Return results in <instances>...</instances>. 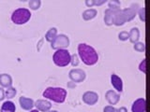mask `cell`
Instances as JSON below:
<instances>
[{"label": "cell", "instance_id": "cell-1", "mask_svg": "<svg viewBox=\"0 0 150 112\" xmlns=\"http://www.w3.org/2000/svg\"><path fill=\"white\" fill-rule=\"evenodd\" d=\"M78 56L86 65H94L98 61V54L97 50L86 43H80L78 45Z\"/></svg>", "mask_w": 150, "mask_h": 112}, {"label": "cell", "instance_id": "cell-2", "mask_svg": "<svg viewBox=\"0 0 150 112\" xmlns=\"http://www.w3.org/2000/svg\"><path fill=\"white\" fill-rule=\"evenodd\" d=\"M42 96L49 101L61 104L64 103L67 98V91L61 87H48L42 92Z\"/></svg>", "mask_w": 150, "mask_h": 112}, {"label": "cell", "instance_id": "cell-3", "mask_svg": "<svg viewBox=\"0 0 150 112\" xmlns=\"http://www.w3.org/2000/svg\"><path fill=\"white\" fill-rule=\"evenodd\" d=\"M31 18V12L28 8H20L15 9L11 14V21L17 25H23L26 23Z\"/></svg>", "mask_w": 150, "mask_h": 112}, {"label": "cell", "instance_id": "cell-4", "mask_svg": "<svg viewBox=\"0 0 150 112\" xmlns=\"http://www.w3.org/2000/svg\"><path fill=\"white\" fill-rule=\"evenodd\" d=\"M70 57H71V54L67 49L57 50L53 55V61L55 65L64 67L70 64Z\"/></svg>", "mask_w": 150, "mask_h": 112}, {"label": "cell", "instance_id": "cell-5", "mask_svg": "<svg viewBox=\"0 0 150 112\" xmlns=\"http://www.w3.org/2000/svg\"><path fill=\"white\" fill-rule=\"evenodd\" d=\"M69 46V38L68 36H66L64 34L57 35L54 40L51 43V47L55 50H64L66 48H68Z\"/></svg>", "mask_w": 150, "mask_h": 112}, {"label": "cell", "instance_id": "cell-6", "mask_svg": "<svg viewBox=\"0 0 150 112\" xmlns=\"http://www.w3.org/2000/svg\"><path fill=\"white\" fill-rule=\"evenodd\" d=\"M69 77L72 82L80 83V82H83L84 79H86V72H84L83 70L79 69V68H74V69H71L69 71Z\"/></svg>", "mask_w": 150, "mask_h": 112}, {"label": "cell", "instance_id": "cell-7", "mask_svg": "<svg viewBox=\"0 0 150 112\" xmlns=\"http://www.w3.org/2000/svg\"><path fill=\"white\" fill-rule=\"evenodd\" d=\"M83 101L88 106H94L96 105L98 101V94L95 92L87 91L83 94Z\"/></svg>", "mask_w": 150, "mask_h": 112}, {"label": "cell", "instance_id": "cell-8", "mask_svg": "<svg viewBox=\"0 0 150 112\" xmlns=\"http://www.w3.org/2000/svg\"><path fill=\"white\" fill-rule=\"evenodd\" d=\"M131 111L132 112H145L146 111V101L144 98H138L133 102L131 106Z\"/></svg>", "mask_w": 150, "mask_h": 112}, {"label": "cell", "instance_id": "cell-9", "mask_svg": "<svg viewBox=\"0 0 150 112\" xmlns=\"http://www.w3.org/2000/svg\"><path fill=\"white\" fill-rule=\"evenodd\" d=\"M19 104H20L21 108H23V110H28V111L32 110L33 107L35 106L34 100L25 96H21L19 98Z\"/></svg>", "mask_w": 150, "mask_h": 112}, {"label": "cell", "instance_id": "cell-10", "mask_svg": "<svg viewBox=\"0 0 150 112\" xmlns=\"http://www.w3.org/2000/svg\"><path fill=\"white\" fill-rule=\"evenodd\" d=\"M105 99L109 103L110 106L116 105L120 100V94L114 90H109L105 93Z\"/></svg>", "mask_w": 150, "mask_h": 112}, {"label": "cell", "instance_id": "cell-11", "mask_svg": "<svg viewBox=\"0 0 150 112\" xmlns=\"http://www.w3.org/2000/svg\"><path fill=\"white\" fill-rule=\"evenodd\" d=\"M37 109L41 112H47L52 108V103L47 99H39L35 102Z\"/></svg>", "mask_w": 150, "mask_h": 112}, {"label": "cell", "instance_id": "cell-12", "mask_svg": "<svg viewBox=\"0 0 150 112\" xmlns=\"http://www.w3.org/2000/svg\"><path fill=\"white\" fill-rule=\"evenodd\" d=\"M111 83L112 87L115 88V90H116L118 92H123V80L120 77H118L115 74H112L111 76Z\"/></svg>", "mask_w": 150, "mask_h": 112}, {"label": "cell", "instance_id": "cell-13", "mask_svg": "<svg viewBox=\"0 0 150 112\" xmlns=\"http://www.w3.org/2000/svg\"><path fill=\"white\" fill-rule=\"evenodd\" d=\"M126 22V18L123 14L122 9L115 11V15H114V21H112V24H115L116 26H121L123 25Z\"/></svg>", "mask_w": 150, "mask_h": 112}, {"label": "cell", "instance_id": "cell-14", "mask_svg": "<svg viewBox=\"0 0 150 112\" xmlns=\"http://www.w3.org/2000/svg\"><path fill=\"white\" fill-rule=\"evenodd\" d=\"M12 78L11 75L8 74H1L0 75V86L2 88H9L12 86Z\"/></svg>", "mask_w": 150, "mask_h": 112}, {"label": "cell", "instance_id": "cell-15", "mask_svg": "<svg viewBox=\"0 0 150 112\" xmlns=\"http://www.w3.org/2000/svg\"><path fill=\"white\" fill-rule=\"evenodd\" d=\"M140 38V30L137 27H133L131 28L130 31L129 32V40L131 43H136V42L139 41Z\"/></svg>", "mask_w": 150, "mask_h": 112}, {"label": "cell", "instance_id": "cell-16", "mask_svg": "<svg viewBox=\"0 0 150 112\" xmlns=\"http://www.w3.org/2000/svg\"><path fill=\"white\" fill-rule=\"evenodd\" d=\"M16 111V106L15 104L11 101H6L3 103L0 108V112H15Z\"/></svg>", "mask_w": 150, "mask_h": 112}, {"label": "cell", "instance_id": "cell-17", "mask_svg": "<svg viewBox=\"0 0 150 112\" xmlns=\"http://www.w3.org/2000/svg\"><path fill=\"white\" fill-rule=\"evenodd\" d=\"M115 11L116 10H112L110 8H107L104 11V22L108 26L112 25V21H114V15Z\"/></svg>", "mask_w": 150, "mask_h": 112}, {"label": "cell", "instance_id": "cell-18", "mask_svg": "<svg viewBox=\"0 0 150 112\" xmlns=\"http://www.w3.org/2000/svg\"><path fill=\"white\" fill-rule=\"evenodd\" d=\"M98 14L97 9L95 8H88L86 10H84L82 14V17L84 21H90L92 19H94Z\"/></svg>", "mask_w": 150, "mask_h": 112}, {"label": "cell", "instance_id": "cell-19", "mask_svg": "<svg viewBox=\"0 0 150 112\" xmlns=\"http://www.w3.org/2000/svg\"><path fill=\"white\" fill-rule=\"evenodd\" d=\"M57 35H58L57 29H56L55 27H52L48 31H47V33L45 34V39L48 42H50V43H52V42L54 40L55 37L57 36Z\"/></svg>", "mask_w": 150, "mask_h": 112}, {"label": "cell", "instance_id": "cell-20", "mask_svg": "<svg viewBox=\"0 0 150 112\" xmlns=\"http://www.w3.org/2000/svg\"><path fill=\"white\" fill-rule=\"evenodd\" d=\"M16 93H17L16 89L13 88L12 86L7 88L6 90H5V98H7V99H12V98L15 97Z\"/></svg>", "mask_w": 150, "mask_h": 112}, {"label": "cell", "instance_id": "cell-21", "mask_svg": "<svg viewBox=\"0 0 150 112\" xmlns=\"http://www.w3.org/2000/svg\"><path fill=\"white\" fill-rule=\"evenodd\" d=\"M121 8V3L118 0H111L108 2V8L112 9V10H119Z\"/></svg>", "mask_w": 150, "mask_h": 112}, {"label": "cell", "instance_id": "cell-22", "mask_svg": "<svg viewBox=\"0 0 150 112\" xmlns=\"http://www.w3.org/2000/svg\"><path fill=\"white\" fill-rule=\"evenodd\" d=\"M29 5V8L32 10H37V9H39L41 6V1L40 0H31L28 3Z\"/></svg>", "mask_w": 150, "mask_h": 112}, {"label": "cell", "instance_id": "cell-23", "mask_svg": "<svg viewBox=\"0 0 150 112\" xmlns=\"http://www.w3.org/2000/svg\"><path fill=\"white\" fill-rule=\"evenodd\" d=\"M133 49L136 50V51H139V52H144L145 50V44L144 42H136L134 43V46H133Z\"/></svg>", "mask_w": 150, "mask_h": 112}, {"label": "cell", "instance_id": "cell-24", "mask_svg": "<svg viewBox=\"0 0 150 112\" xmlns=\"http://www.w3.org/2000/svg\"><path fill=\"white\" fill-rule=\"evenodd\" d=\"M79 63H80V58H79L78 54H76V53L72 54L71 57H70V64H71L72 66H77Z\"/></svg>", "mask_w": 150, "mask_h": 112}, {"label": "cell", "instance_id": "cell-25", "mask_svg": "<svg viewBox=\"0 0 150 112\" xmlns=\"http://www.w3.org/2000/svg\"><path fill=\"white\" fill-rule=\"evenodd\" d=\"M118 38L121 41H126L129 39V32L128 31H122L118 34Z\"/></svg>", "mask_w": 150, "mask_h": 112}, {"label": "cell", "instance_id": "cell-26", "mask_svg": "<svg viewBox=\"0 0 150 112\" xmlns=\"http://www.w3.org/2000/svg\"><path fill=\"white\" fill-rule=\"evenodd\" d=\"M137 13L139 15L140 20L142 22H145V9H144V8H140Z\"/></svg>", "mask_w": 150, "mask_h": 112}, {"label": "cell", "instance_id": "cell-27", "mask_svg": "<svg viewBox=\"0 0 150 112\" xmlns=\"http://www.w3.org/2000/svg\"><path fill=\"white\" fill-rule=\"evenodd\" d=\"M139 70L141 72L143 73H146V61H145V59H144L142 62L140 63L139 64Z\"/></svg>", "mask_w": 150, "mask_h": 112}, {"label": "cell", "instance_id": "cell-28", "mask_svg": "<svg viewBox=\"0 0 150 112\" xmlns=\"http://www.w3.org/2000/svg\"><path fill=\"white\" fill-rule=\"evenodd\" d=\"M103 112H117V108H115L114 106H106L103 108Z\"/></svg>", "mask_w": 150, "mask_h": 112}, {"label": "cell", "instance_id": "cell-29", "mask_svg": "<svg viewBox=\"0 0 150 112\" xmlns=\"http://www.w3.org/2000/svg\"><path fill=\"white\" fill-rule=\"evenodd\" d=\"M94 2H95V6H101V5L105 4L107 1L106 0H94Z\"/></svg>", "mask_w": 150, "mask_h": 112}, {"label": "cell", "instance_id": "cell-30", "mask_svg": "<svg viewBox=\"0 0 150 112\" xmlns=\"http://www.w3.org/2000/svg\"><path fill=\"white\" fill-rule=\"evenodd\" d=\"M86 5L88 8H92V7L95 6V2H94V0H86Z\"/></svg>", "mask_w": 150, "mask_h": 112}, {"label": "cell", "instance_id": "cell-31", "mask_svg": "<svg viewBox=\"0 0 150 112\" xmlns=\"http://www.w3.org/2000/svg\"><path fill=\"white\" fill-rule=\"evenodd\" d=\"M5 99V90L4 88L0 87V101H3Z\"/></svg>", "mask_w": 150, "mask_h": 112}, {"label": "cell", "instance_id": "cell-32", "mask_svg": "<svg viewBox=\"0 0 150 112\" xmlns=\"http://www.w3.org/2000/svg\"><path fill=\"white\" fill-rule=\"evenodd\" d=\"M117 112H128V109L125 106H121L120 108L117 109Z\"/></svg>", "mask_w": 150, "mask_h": 112}, {"label": "cell", "instance_id": "cell-33", "mask_svg": "<svg viewBox=\"0 0 150 112\" xmlns=\"http://www.w3.org/2000/svg\"><path fill=\"white\" fill-rule=\"evenodd\" d=\"M75 86H76V83H74L72 81H69L68 83V87H69V88H74Z\"/></svg>", "mask_w": 150, "mask_h": 112}, {"label": "cell", "instance_id": "cell-34", "mask_svg": "<svg viewBox=\"0 0 150 112\" xmlns=\"http://www.w3.org/2000/svg\"><path fill=\"white\" fill-rule=\"evenodd\" d=\"M29 112H40L38 109H32V110H30Z\"/></svg>", "mask_w": 150, "mask_h": 112}, {"label": "cell", "instance_id": "cell-35", "mask_svg": "<svg viewBox=\"0 0 150 112\" xmlns=\"http://www.w3.org/2000/svg\"><path fill=\"white\" fill-rule=\"evenodd\" d=\"M47 112H58V111H56V110H49V111H47Z\"/></svg>", "mask_w": 150, "mask_h": 112}]
</instances>
